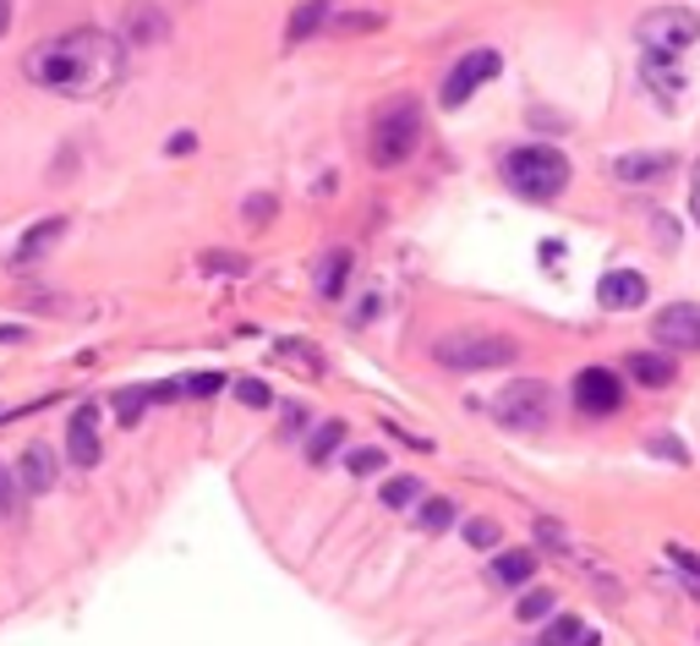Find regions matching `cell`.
<instances>
[{
  "instance_id": "6da1fadb",
  "label": "cell",
  "mask_w": 700,
  "mask_h": 646,
  "mask_svg": "<svg viewBox=\"0 0 700 646\" xmlns=\"http://www.w3.org/2000/svg\"><path fill=\"white\" fill-rule=\"evenodd\" d=\"M127 66V44L105 28H66L22 55V77L61 99H94L105 94Z\"/></svg>"
},
{
  "instance_id": "7a4b0ae2",
  "label": "cell",
  "mask_w": 700,
  "mask_h": 646,
  "mask_svg": "<svg viewBox=\"0 0 700 646\" xmlns=\"http://www.w3.org/2000/svg\"><path fill=\"white\" fill-rule=\"evenodd\" d=\"M432 362L443 373H498V367L520 362V345L509 334H493V329H454L432 345Z\"/></svg>"
},
{
  "instance_id": "3957f363",
  "label": "cell",
  "mask_w": 700,
  "mask_h": 646,
  "mask_svg": "<svg viewBox=\"0 0 700 646\" xmlns=\"http://www.w3.org/2000/svg\"><path fill=\"white\" fill-rule=\"evenodd\" d=\"M504 181H509V192H520L531 203H553L569 186V160L553 143H520L504 154Z\"/></svg>"
},
{
  "instance_id": "277c9868",
  "label": "cell",
  "mask_w": 700,
  "mask_h": 646,
  "mask_svg": "<svg viewBox=\"0 0 700 646\" xmlns=\"http://www.w3.org/2000/svg\"><path fill=\"white\" fill-rule=\"evenodd\" d=\"M421 149V105L411 94L389 99L378 116H373V164H406Z\"/></svg>"
},
{
  "instance_id": "5b68a950",
  "label": "cell",
  "mask_w": 700,
  "mask_h": 646,
  "mask_svg": "<svg viewBox=\"0 0 700 646\" xmlns=\"http://www.w3.org/2000/svg\"><path fill=\"white\" fill-rule=\"evenodd\" d=\"M635 39H640V50L674 55V61H679V55L700 39V17L690 6H651V11L635 22Z\"/></svg>"
},
{
  "instance_id": "8992f818",
  "label": "cell",
  "mask_w": 700,
  "mask_h": 646,
  "mask_svg": "<svg viewBox=\"0 0 700 646\" xmlns=\"http://www.w3.org/2000/svg\"><path fill=\"white\" fill-rule=\"evenodd\" d=\"M493 417H498L504 428L537 433V428H548V417H553V389H548L542 378H515V384H504V395L493 400Z\"/></svg>"
},
{
  "instance_id": "52a82bcc",
  "label": "cell",
  "mask_w": 700,
  "mask_h": 646,
  "mask_svg": "<svg viewBox=\"0 0 700 646\" xmlns=\"http://www.w3.org/2000/svg\"><path fill=\"white\" fill-rule=\"evenodd\" d=\"M498 72H504V55H498V50H465V55L449 66V77H443V88H438V105H443V110H460V105H465L482 83H493Z\"/></svg>"
},
{
  "instance_id": "ba28073f",
  "label": "cell",
  "mask_w": 700,
  "mask_h": 646,
  "mask_svg": "<svg viewBox=\"0 0 700 646\" xmlns=\"http://www.w3.org/2000/svg\"><path fill=\"white\" fill-rule=\"evenodd\" d=\"M651 340L674 356H690L700 351V302H668L657 319H651Z\"/></svg>"
},
{
  "instance_id": "9c48e42d",
  "label": "cell",
  "mask_w": 700,
  "mask_h": 646,
  "mask_svg": "<svg viewBox=\"0 0 700 646\" xmlns=\"http://www.w3.org/2000/svg\"><path fill=\"white\" fill-rule=\"evenodd\" d=\"M574 406H580L585 417H613V411L624 406L618 373H613V367H580V373H574Z\"/></svg>"
},
{
  "instance_id": "30bf717a",
  "label": "cell",
  "mask_w": 700,
  "mask_h": 646,
  "mask_svg": "<svg viewBox=\"0 0 700 646\" xmlns=\"http://www.w3.org/2000/svg\"><path fill=\"white\" fill-rule=\"evenodd\" d=\"M640 83H646V94L657 99V110H679V99H685V66H679L674 55L640 50Z\"/></svg>"
},
{
  "instance_id": "8fae6325",
  "label": "cell",
  "mask_w": 700,
  "mask_h": 646,
  "mask_svg": "<svg viewBox=\"0 0 700 646\" xmlns=\"http://www.w3.org/2000/svg\"><path fill=\"white\" fill-rule=\"evenodd\" d=\"M646 297H651V280H646L640 269H607V274L596 280V302H602L607 313H635Z\"/></svg>"
},
{
  "instance_id": "7c38bea8",
  "label": "cell",
  "mask_w": 700,
  "mask_h": 646,
  "mask_svg": "<svg viewBox=\"0 0 700 646\" xmlns=\"http://www.w3.org/2000/svg\"><path fill=\"white\" fill-rule=\"evenodd\" d=\"M674 170H679V160L668 149H635V154H618L613 160V181H624V186H657Z\"/></svg>"
},
{
  "instance_id": "4fadbf2b",
  "label": "cell",
  "mask_w": 700,
  "mask_h": 646,
  "mask_svg": "<svg viewBox=\"0 0 700 646\" xmlns=\"http://www.w3.org/2000/svg\"><path fill=\"white\" fill-rule=\"evenodd\" d=\"M61 477V455L50 450V444H28L22 455H17V483L28 498H39V493H50Z\"/></svg>"
},
{
  "instance_id": "5bb4252c",
  "label": "cell",
  "mask_w": 700,
  "mask_h": 646,
  "mask_svg": "<svg viewBox=\"0 0 700 646\" xmlns=\"http://www.w3.org/2000/svg\"><path fill=\"white\" fill-rule=\"evenodd\" d=\"M624 373L640 389H668V384H679V356L674 351H629L624 356Z\"/></svg>"
},
{
  "instance_id": "9a60e30c",
  "label": "cell",
  "mask_w": 700,
  "mask_h": 646,
  "mask_svg": "<svg viewBox=\"0 0 700 646\" xmlns=\"http://www.w3.org/2000/svg\"><path fill=\"white\" fill-rule=\"evenodd\" d=\"M66 455H72L77 466H94V461L105 455V444H99V406H77V411H72V428H66Z\"/></svg>"
},
{
  "instance_id": "2e32d148",
  "label": "cell",
  "mask_w": 700,
  "mask_h": 646,
  "mask_svg": "<svg viewBox=\"0 0 700 646\" xmlns=\"http://www.w3.org/2000/svg\"><path fill=\"white\" fill-rule=\"evenodd\" d=\"M351 269H356L351 247H334V252H323V258H317V297H323V302L345 297V286H351Z\"/></svg>"
},
{
  "instance_id": "e0dca14e",
  "label": "cell",
  "mask_w": 700,
  "mask_h": 646,
  "mask_svg": "<svg viewBox=\"0 0 700 646\" xmlns=\"http://www.w3.org/2000/svg\"><path fill=\"white\" fill-rule=\"evenodd\" d=\"M61 230H66V219H61V214H50V219L28 225V236H22V241H17V252H11V263H17V269H28L39 252H50V247L61 241Z\"/></svg>"
},
{
  "instance_id": "ac0fdd59",
  "label": "cell",
  "mask_w": 700,
  "mask_h": 646,
  "mask_svg": "<svg viewBox=\"0 0 700 646\" xmlns=\"http://www.w3.org/2000/svg\"><path fill=\"white\" fill-rule=\"evenodd\" d=\"M487 575H493V586H504V592H515V586H531V575H537V553H526V548H515V553H498Z\"/></svg>"
},
{
  "instance_id": "d6986e66",
  "label": "cell",
  "mask_w": 700,
  "mask_h": 646,
  "mask_svg": "<svg viewBox=\"0 0 700 646\" xmlns=\"http://www.w3.org/2000/svg\"><path fill=\"white\" fill-rule=\"evenodd\" d=\"M175 395H186V384H142V389H121V395H116V411H121V422H138L148 400H175Z\"/></svg>"
},
{
  "instance_id": "ffe728a7",
  "label": "cell",
  "mask_w": 700,
  "mask_h": 646,
  "mask_svg": "<svg viewBox=\"0 0 700 646\" xmlns=\"http://www.w3.org/2000/svg\"><path fill=\"white\" fill-rule=\"evenodd\" d=\"M537 646H596V631H585V620H574V614H553Z\"/></svg>"
},
{
  "instance_id": "44dd1931",
  "label": "cell",
  "mask_w": 700,
  "mask_h": 646,
  "mask_svg": "<svg viewBox=\"0 0 700 646\" xmlns=\"http://www.w3.org/2000/svg\"><path fill=\"white\" fill-rule=\"evenodd\" d=\"M164 28H170V22H164V11H159V6H132V11H127V39H132V44H153V39H164Z\"/></svg>"
},
{
  "instance_id": "7402d4cb",
  "label": "cell",
  "mask_w": 700,
  "mask_h": 646,
  "mask_svg": "<svg viewBox=\"0 0 700 646\" xmlns=\"http://www.w3.org/2000/svg\"><path fill=\"white\" fill-rule=\"evenodd\" d=\"M340 444H345V428H340V422H323V428H312V439H306V461L323 466V461H334Z\"/></svg>"
},
{
  "instance_id": "603a6c76",
  "label": "cell",
  "mask_w": 700,
  "mask_h": 646,
  "mask_svg": "<svg viewBox=\"0 0 700 646\" xmlns=\"http://www.w3.org/2000/svg\"><path fill=\"white\" fill-rule=\"evenodd\" d=\"M515 620H520V625H548V620H553V592H548V586H531V592L515 603Z\"/></svg>"
},
{
  "instance_id": "cb8c5ba5",
  "label": "cell",
  "mask_w": 700,
  "mask_h": 646,
  "mask_svg": "<svg viewBox=\"0 0 700 646\" xmlns=\"http://www.w3.org/2000/svg\"><path fill=\"white\" fill-rule=\"evenodd\" d=\"M417 520H421V531H432V537H438V531H449V526L460 520V509H454V498H427Z\"/></svg>"
},
{
  "instance_id": "d4e9b609",
  "label": "cell",
  "mask_w": 700,
  "mask_h": 646,
  "mask_svg": "<svg viewBox=\"0 0 700 646\" xmlns=\"http://www.w3.org/2000/svg\"><path fill=\"white\" fill-rule=\"evenodd\" d=\"M378 498H384V509H411L421 498V477H389Z\"/></svg>"
},
{
  "instance_id": "484cf974",
  "label": "cell",
  "mask_w": 700,
  "mask_h": 646,
  "mask_svg": "<svg viewBox=\"0 0 700 646\" xmlns=\"http://www.w3.org/2000/svg\"><path fill=\"white\" fill-rule=\"evenodd\" d=\"M465 542H471L476 553H493V548L504 542V531H498V520H482V515H476V520H465Z\"/></svg>"
},
{
  "instance_id": "4316f807",
  "label": "cell",
  "mask_w": 700,
  "mask_h": 646,
  "mask_svg": "<svg viewBox=\"0 0 700 646\" xmlns=\"http://www.w3.org/2000/svg\"><path fill=\"white\" fill-rule=\"evenodd\" d=\"M236 400L252 406V411H269V406H274V389H269L263 378H241V384H236Z\"/></svg>"
},
{
  "instance_id": "83f0119b",
  "label": "cell",
  "mask_w": 700,
  "mask_h": 646,
  "mask_svg": "<svg viewBox=\"0 0 700 646\" xmlns=\"http://www.w3.org/2000/svg\"><path fill=\"white\" fill-rule=\"evenodd\" d=\"M203 269L208 274H247V258L241 252H203Z\"/></svg>"
},
{
  "instance_id": "f1b7e54d",
  "label": "cell",
  "mask_w": 700,
  "mask_h": 646,
  "mask_svg": "<svg viewBox=\"0 0 700 646\" xmlns=\"http://www.w3.org/2000/svg\"><path fill=\"white\" fill-rule=\"evenodd\" d=\"M668 559H674V564H679V570L690 575V597H696V603H700V559H696V553H690V548H679V542L668 548Z\"/></svg>"
},
{
  "instance_id": "f546056e",
  "label": "cell",
  "mask_w": 700,
  "mask_h": 646,
  "mask_svg": "<svg viewBox=\"0 0 700 646\" xmlns=\"http://www.w3.org/2000/svg\"><path fill=\"white\" fill-rule=\"evenodd\" d=\"M384 461H389L384 450H356V455H345V466H351L356 477H373V472H384Z\"/></svg>"
},
{
  "instance_id": "4dcf8cb0",
  "label": "cell",
  "mask_w": 700,
  "mask_h": 646,
  "mask_svg": "<svg viewBox=\"0 0 700 646\" xmlns=\"http://www.w3.org/2000/svg\"><path fill=\"white\" fill-rule=\"evenodd\" d=\"M317 22H323V0H312V6H301V11H295V22H290V33L301 39V33H312Z\"/></svg>"
},
{
  "instance_id": "1f68e13d",
  "label": "cell",
  "mask_w": 700,
  "mask_h": 646,
  "mask_svg": "<svg viewBox=\"0 0 700 646\" xmlns=\"http://www.w3.org/2000/svg\"><path fill=\"white\" fill-rule=\"evenodd\" d=\"M225 389V373H197L192 384H186V395H197V400H208V395H219Z\"/></svg>"
},
{
  "instance_id": "d6a6232c",
  "label": "cell",
  "mask_w": 700,
  "mask_h": 646,
  "mask_svg": "<svg viewBox=\"0 0 700 646\" xmlns=\"http://www.w3.org/2000/svg\"><path fill=\"white\" fill-rule=\"evenodd\" d=\"M537 537H542L553 553H569V531H563L559 520H537Z\"/></svg>"
},
{
  "instance_id": "836d02e7",
  "label": "cell",
  "mask_w": 700,
  "mask_h": 646,
  "mask_svg": "<svg viewBox=\"0 0 700 646\" xmlns=\"http://www.w3.org/2000/svg\"><path fill=\"white\" fill-rule=\"evenodd\" d=\"M17 504H22V498H17V483H11V472L0 466V515H17Z\"/></svg>"
},
{
  "instance_id": "e575fe53",
  "label": "cell",
  "mask_w": 700,
  "mask_h": 646,
  "mask_svg": "<svg viewBox=\"0 0 700 646\" xmlns=\"http://www.w3.org/2000/svg\"><path fill=\"white\" fill-rule=\"evenodd\" d=\"M651 450H657L663 461H685V444H679V439H651Z\"/></svg>"
},
{
  "instance_id": "d590c367",
  "label": "cell",
  "mask_w": 700,
  "mask_h": 646,
  "mask_svg": "<svg viewBox=\"0 0 700 646\" xmlns=\"http://www.w3.org/2000/svg\"><path fill=\"white\" fill-rule=\"evenodd\" d=\"M164 149H170V154H192V149H197V138H192V132H175Z\"/></svg>"
},
{
  "instance_id": "8d00e7d4",
  "label": "cell",
  "mask_w": 700,
  "mask_h": 646,
  "mask_svg": "<svg viewBox=\"0 0 700 646\" xmlns=\"http://www.w3.org/2000/svg\"><path fill=\"white\" fill-rule=\"evenodd\" d=\"M269 214H274V197H252L247 203V219H269Z\"/></svg>"
},
{
  "instance_id": "74e56055",
  "label": "cell",
  "mask_w": 700,
  "mask_h": 646,
  "mask_svg": "<svg viewBox=\"0 0 700 646\" xmlns=\"http://www.w3.org/2000/svg\"><path fill=\"white\" fill-rule=\"evenodd\" d=\"M690 214H696V225H700V160H696V175H690Z\"/></svg>"
},
{
  "instance_id": "f35d334b",
  "label": "cell",
  "mask_w": 700,
  "mask_h": 646,
  "mask_svg": "<svg viewBox=\"0 0 700 646\" xmlns=\"http://www.w3.org/2000/svg\"><path fill=\"white\" fill-rule=\"evenodd\" d=\"M11 28V0H0V33Z\"/></svg>"
}]
</instances>
